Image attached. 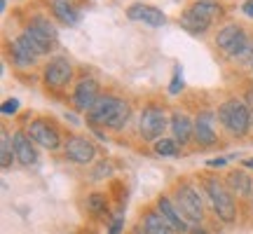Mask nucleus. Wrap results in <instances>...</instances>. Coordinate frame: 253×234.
Masks as SVG:
<instances>
[{
  "label": "nucleus",
  "instance_id": "nucleus-10",
  "mask_svg": "<svg viewBox=\"0 0 253 234\" xmlns=\"http://www.w3.org/2000/svg\"><path fill=\"white\" fill-rule=\"evenodd\" d=\"M126 17L131 19V21H145V24H150V26H164L167 24V17H164L162 9L153 7V5H143V2H134V5H129L126 9Z\"/></svg>",
  "mask_w": 253,
  "mask_h": 234
},
{
  "label": "nucleus",
  "instance_id": "nucleus-32",
  "mask_svg": "<svg viewBox=\"0 0 253 234\" xmlns=\"http://www.w3.org/2000/svg\"><path fill=\"white\" fill-rule=\"evenodd\" d=\"M242 12H244L246 17H251V19H253V0H246L244 7H242Z\"/></svg>",
  "mask_w": 253,
  "mask_h": 234
},
{
  "label": "nucleus",
  "instance_id": "nucleus-18",
  "mask_svg": "<svg viewBox=\"0 0 253 234\" xmlns=\"http://www.w3.org/2000/svg\"><path fill=\"white\" fill-rule=\"evenodd\" d=\"M36 52H33V47L28 45V40L24 36L17 38V42L12 45V59L17 61V66H31V63H36Z\"/></svg>",
  "mask_w": 253,
  "mask_h": 234
},
{
  "label": "nucleus",
  "instance_id": "nucleus-33",
  "mask_svg": "<svg viewBox=\"0 0 253 234\" xmlns=\"http://www.w3.org/2000/svg\"><path fill=\"white\" fill-rule=\"evenodd\" d=\"M244 164H246V166H249V169H253V157H251V159H246Z\"/></svg>",
  "mask_w": 253,
  "mask_h": 234
},
{
  "label": "nucleus",
  "instance_id": "nucleus-24",
  "mask_svg": "<svg viewBox=\"0 0 253 234\" xmlns=\"http://www.w3.org/2000/svg\"><path fill=\"white\" fill-rule=\"evenodd\" d=\"M155 153L162 155V157H173L178 153V141L176 138H160V141H155Z\"/></svg>",
  "mask_w": 253,
  "mask_h": 234
},
{
  "label": "nucleus",
  "instance_id": "nucleus-27",
  "mask_svg": "<svg viewBox=\"0 0 253 234\" xmlns=\"http://www.w3.org/2000/svg\"><path fill=\"white\" fill-rule=\"evenodd\" d=\"M110 173H113V164L110 162H99V166H96L94 173H91V178L99 180V178H103V176H110Z\"/></svg>",
  "mask_w": 253,
  "mask_h": 234
},
{
  "label": "nucleus",
  "instance_id": "nucleus-30",
  "mask_svg": "<svg viewBox=\"0 0 253 234\" xmlns=\"http://www.w3.org/2000/svg\"><path fill=\"white\" fill-rule=\"evenodd\" d=\"M19 110V101L17 99H7L2 103V115H14Z\"/></svg>",
  "mask_w": 253,
  "mask_h": 234
},
{
  "label": "nucleus",
  "instance_id": "nucleus-23",
  "mask_svg": "<svg viewBox=\"0 0 253 234\" xmlns=\"http://www.w3.org/2000/svg\"><path fill=\"white\" fill-rule=\"evenodd\" d=\"M14 159H17V155H14V143H12V138L2 131V134H0V164H2V169H9Z\"/></svg>",
  "mask_w": 253,
  "mask_h": 234
},
{
  "label": "nucleus",
  "instance_id": "nucleus-6",
  "mask_svg": "<svg viewBox=\"0 0 253 234\" xmlns=\"http://www.w3.org/2000/svg\"><path fill=\"white\" fill-rule=\"evenodd\" d=\"M63 153H66V159H71L73 164H89L96 155V148L82 136H71L63 143Z\"/></svg>",
  "mask_w": 253,
  "mask_h": 234
},
{
  "label": "nucleus",
  "instance_id": "nucleus-7",
  "mask_svg": "<svg viewBox=\"0 0 253 234\" xmlns=\"http://www.w3.org/2000/svg\"><path fill=\"white\" fill-rule=\"evenodd\" d=\"M42 78H45L47 87H52V89H61V87H66L68 80L73 78L71 63L66 61V59H52V61L45 66Z\"/></svg>",
  "mask_w": 253,
  "mask_h": 234
},
{
  "label": "nucleus",
  "instance_id": "nucleus-20",
  "mask_svg": "<svg viewBox=\"0 0 253 234\" xmlns=\"http://www.w3.org/2000/svg\"><path fill=\"white\" fill-rule=\"evenodd\" d=\"M227 188L232 190L237 197H246L251 192V178L244 171H230L227 173Z\"/></svg>",
  "mask_w": 253,
  "mask_h": 234
},
{
  "label": "nucleus",
  "instance_id": "nucleus-22",
  "mask_svg": "<svg viewBox=\"0 0 253 234\" xmlns=\"http://www.w3.org/2000/svg\"><path fill=\"white\" fill-rule=\"evenodd\" d=\"M244 31H242V26H237V24H230V26H225L223 31H218V38H216V42L220 49H230V47L237 42V38L242 36Z\"/></svg>",
  "mask_w": 253,
  "mask_h": 234
},
{
  "label": "nucleus",
  "instance_id": "nucleus-9",
  "mask_svg": "<svg viewBox=\"0 0 253 234\" xmlns=\"http://www.w3.org/2000/svg\"><path fill=\"white\" fill-rule=\"evenodd\" d=\"M99 99H101L99 96V84H96V80H91V78L80 80L78 82V87H75V91H73L75 108L84 110V113H89V110L94 108V103H96Z\"/></svg>",
  "mask_w": 253,
  "mask_h": 234
},
{
  "label": "nucleus",
  "instance_id": "nucleus-1",
  "mask_svg": "<svg viewBox=\"0 0 253 234\" xmlns=\"http://www.w3.org/2000/svg\"><path fill=\"white\" fill-rule=\"evenodd\" d=\"M129 103H125L118 96H101L94 108L87 113L91 124H101V126H108V129H122L129 119Z\"/></svg>",
  "mask_w": 253,
  "mask_h": 234
},
{
  "label": "nucleus",
  "instance_id": "nucleus-28",
  "mask_svg": "<svg viewBox=\"0 0 253 234\" xmlns=\"http://www.w3.org/2000/svg\"><path fill=\"white\" fill-rule=\"evenodd\" d=\"M183 89V75H181V68H176V73H173L171 78V84H169V94H178V91Z\"/></svg>",
  "mask_w": 253,
  "mask_h": 234
},
{
  "label": "nucleus",
  "instance_id": "nucleus-36",
  "mask_svg": "<svg viewBox=\"0 0 253 234\" xmlns=\"http://www.w3.org/2000/svg\"><path fill=\"white\" fill-rule=\"evenodd\" d=\"M251 68H253V61H251Z\"/></svg>",
  "mask_w": 253,
  "mask_h": 234
},
{
  "label": "nucleus",
  "instance_id": "nucleus-34",
  "mask_svg": "<svg viewBox=\"0 0 253 234\" xmlns=\"http://www.w3.org/2000/svg\"><path fill=\"white\" fill-rule=\"evenodd\" d=\"M195 234H207V232H199V230H197V232H195Z\"/></svg>",
  "mask_w": 253,
  "mask_h": 234
},
{
  "label": "nucleus",
  "instance_id": "nucleus-25",
  "mask_svg": "<svg viewBox=\"0 0 253 234\" xmlns=\"http://www.w3.org/2000/svg\"><path fill=\"white\" fill-rule=\"evenodd\" d=\"M87 208H89V213H94V216H103L106 208H108V204H106V195H101V192L89 195V197H87Z\"/></svg>",
  "mask_w": 253,
  "mask_h": 234
},
{
  "label": "nucleus",
  "instance_id": "nucleus-13",
  "mask_svg": "<svg viewBox=\"0 0 253 234\" xmlns=\"http://www.w3.org/2000/svg\"><path fill=\"white\" fill-rule=\"evenodd\" d=\"M195 138L199 145H213L216 143V129H213V115L211 113H202L195 122Z\"/></svg>",
  "mask_w": 253,
  "mask_h": 234
},
{
  "label": "nucleus",
  "instance_id": "nucleus-21",
  "mask_svg": "<svg viewBox=\"0 0 253 234\" xmlns=\"http://www.w3.org/2000/svg\"><path fill=\"white\" fill-rule=\"evenodd\" d=\"M190 9H192L197 17L204 19V21H213L216 17H223V7H220L218 2H211V0H199V2H195Z\"/></svg>",
  "mask_w": 253,
  "mask_h": 234
},
{
  "label": "nucleus",
  "instance_id": "nucleus-29",
  "mask_svg": "<svg viewBox=\"0 0 253 234\" xmlns=\"http://www.w3.org/2000/svg\"><path fill=\"white\" fill-rule=\"evenodd\" d=\"M122 225H125V220H122V211H120L118 216L110 220L108 225V234H122Z\"/></svg>",
  "mask_w": 253,
  "mask_h": 234
},
{
  "label": "nucleus",
  "instance_id": "nucleus-35",
  "mask_svg": "<svg viewBox=\"0 0 253 234\" xmlns=\"http://www.w3.org/2000/svg\"><path fill=\"white\" fill-rule=\"evenodd\" d=\"M251 126H253V113H251Z\"/></svg>",
  "mask_w": 253,
  "mask_h": 234
},
{
  "label": "nucleus",
  "instance_id": "nucleus-2",
  "mask_svg": "<svg viewBox=\"0 0 253 234\" xmlns=\"http://www.w3.org/2000/svg\"><path fill=\"white\" fill-rule=\"evenodd\" d=\"M218 122L225 126L230 134L244 136L251 129V110L246 108V103H242L237 99L225 101L218 108Z\"/></svg>",
  "mask_w": 253,
  "mask_h": 234
},
{
  "label": "nucleus",
  "instance_id": "nucleus-17",
  "mask_svg": "<svg viewBox=\"0 0 253 234\" xmlns=\"http://www.w3.org/2000/svg\"><path fill=\"white\" fill-rule=\"evenodd\" d=\"M143 232L145 234H173V230H171V225L160 216V211H145Z\"/></svg>",
  "mask_w": 253,
  "mask_h": 234
},
{
  "label": "nucleus",
  "instance_id": "nucleus-19",
  "mask_svg": "<svg viewBox=\"0 0 253 234\" xmlns=\"http://www.w3.org/2000/svg\"><path fill=\"white\" fill-rule=\"evenodd\" d=\"M181 26L185 28L188 33H192V36H202V33L211 26V21H204V19L197 17L192 9H185L181 14Z\"/></svg>",
  "mask_w": 253,
  "mask_h": 234
},
{
  "label": "nucleus",
  "instance_id": "nucleus-12",
  "mask_svg": "<svg viewBox=\"0 0 253 234\" xmlns=\"http://www.w3.org/2000/svg\"><path fill=\"white\" fill-rule=\"evenodd\" d=\"M12 143H14V155H17V162L24 164V166H33L38 159L36 155V148H33V141H31V136L24 134V131H17V134L12 136Z\"/></svg>",
  "mask_w": 253,
  "mask_h": 234
},
{
  "label": "nucleus",
  "instance_id": "nucleus-3",
  "mask_svg": "<svg viewBox=\"0 0 253 234\" xmlns=\"http://www.w3.org/2000/svg\"><path fill=\"white\" fill-rule=\"evenodd\" d=\"M204 190H207L209 199L213 204V211L216 216L223 220V223H232L237 216V208H235V201H232V195L227 192V188L216 178H207L204 180Z\"/></svg>",
  "mask_w": 253,
  "mask_h": 234
},
{
  "label": "nucleus",
  "instance_id": "nucleus-14",
  "mask_svg": "<svg viewBox=\"0 0 253 234\" xmlns=\"http://www.w3.org/2000/svg\"><path fill=\"white\" fill-rule=\"evenodd\" d=\"M169 126H171L173 138L178 141V145H185L190 141V136L195 134V124H192L190 117L183 115V113H173L171 119H169Z\"/></svg>",
  "mask_w": 253,
  "mask_h": 234
},
{
  "label": "nucleus",
  "instance_id": "nucleus-4",
  "mask_svg": "<svg viewBox=\"0 0 253 234\" xmlns=\"http://www.w3.org/2000/svg\"><path fill=\"white\" fill-rule=\"evenodd\" d=\"M176 206L183 213V218L192 223V225H199L204 220V211H202V201H199V195L190 185H178L176 188Z\"/></svg>",
  "mask_w": 253,
  "mask_h": 234
},
{
  "label": "nucleus",
  "instance_id": "nucleus-5",
  "mask_svg": "<svg viewBox=\"0 0 253 234\" xmlns=\"http://www.w3.org/2000/svg\"><path fill=\"white\" fill-rule=\"evenodd\" d=\"M167 115H164L162 108L157 106H148L141 115V122H138V131L145 141H160L162 131L167 129Z\"/></svg>",
  "mask_w": 253,
  "mask_h": 234
},
{
  "label": "nucleus",
  "instance_id": "nucleus-11",
  "mask_svg": "<svg viewBox=\"0 0 253 234\" xmlns=\"http://www.w3.org/2000/svg\"><path fill=\"white\" fill-rule=\"evenodd\" d=\"M157 211H160V216L171 225L173 232H188V220L183 218V213L178 211V206L173 204L171 199H167V197L157 199Z\"/></svg>",
  "mask_w": 253,
  "mask_h": 234
},
{
  "label": "nucleus",
  "instance_id": "nucleus-26",
  "mask_svg": "<svg viewBox=\"0 0 253 234\" xmlns=\"http://www.w3.org/2000/svg\"><path fill=\"white\" fill-rule=\"evenodd\" d=\"M31 26L40 28V31H42V33H45L47 38H52V40H56V28L52 26V24H49V21H47L45 17H36V19H33V24H31Z\"/></svg>",
  "mask_w": 253,
  "mask_h": 234
},
{
  "label": "nucleus",
  "instance_id": "nucleus-31",
  "mask_svg": "<svg viewBox=\"0 0 253 234\" xmlns=\"http://www.w3.org/2000/svg\"><path fill=\"white\" fill-rule=\"evenodd\" d=\"M209 166H211V169H220V166H225L227 164V159L225 157H216V159H209Z\"/></svg>",
  "mask_w": 253,
  "mask_h": 234
},
{
  "label": "nucleus",
  "instance_id": "nucleus-8",
  "mask_svg": "<svg viewBox=\"0 0 253 234\" xmlns=\"http://www.w3.org/2000/svg\"><path fill=\"white\" fill-rule=\"evenodd\" d=\"M28 136H31L33 143L42 145V148H47V150H59V148H61V138H59V134H56V129L47 124L45 119L31 122Z\"/></svg>",
  "mask_w": 253,
  "mask_h": 234
},
{
  "label": "nucleus",
  "instance_id": "nucleus-16",
  "mask_svg": "<svg viewBox=\"0 0 253 234\" xmlns=\"http://www.w3.org/2000/svg\"><path fill=\"white\" fill-rule=\"evenodd\" d=\"M24 38L28 40V45L33 47V52H36L38 56L47 54V52L52 49V42H54L52 38H47L45 33H42L40 28H36V26H28L26 31H24Z\"/></svg>",
  "mask_w": 253,
  "mask_h": 234
},
{
  "label": "nucleus",
  "instance_id": "nucleus-15",
  "mask_svg": "<svg viewBox=\"0 0 253 234\" xmlns=\"http://www.w3.org/2000/svg\"><path fill=\"white\" fill-rule=\"evenodd\" d=\"M52 14L66 26H75L80 21V12L73 7L68 0H52Z\"/></svg>",
  "mask_w": 253,
  "mask_h": 234
}]
</instances>
